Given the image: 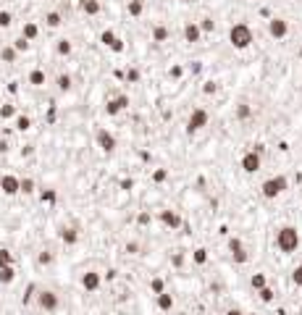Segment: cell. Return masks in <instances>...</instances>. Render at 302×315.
<instances>
[{
  "mask_svg": "<svg viewBox=\"0 0 302 315\" xmlns=\"http://www.w3.org/2000/svg\"><path fill=\"white\" fill-rule=\"evenodd\" d=\"M276 247H279V252H284V255L297 252V247H299V231L294 226H281L276 231Z\"/></svg>",
  "mask_w": 302,
  "mask_h": 315,
  "instance_id": "1",
  "label": "cell"
},
{
  "mask_svg": "<svg viewBox=\"0 0 302 315\" xmlns=\"http://www.w3.org/2000/svg\"><path fill=\"white\" fill-rule=\"evenodd\" d=\"M229 42H231L234 50H247V47L255 42V35L247 24H234L229 29Z\"/></svg>",
  "mask_w": 302,
  "mask_h": 315,
  "instance_id": "2",
  "label": "cell"
},
{
  "mask_svg": "<svg viewBox=\"0 0 302 315\" xmlns=\"http://www.w3.org/2000/svg\"><path fill=\"white\" fill-rule=\"evenodd\" d=\"M286 189H289V179L286 176H271V179H265L263 184H260V195L265 197V200H276L279 195H284Z\"/></svg>",
  "mask_w": 302,
  "mask_h": 315,
  "instance_id": "3",
  "label": "cell"
},
{
  "mask_svg": "<svg viewBox=\"0 0 302 315\" xmlns=\"http://www.w3.org/2000/svg\"><path fill=\"white\" fill-rule=\"evenodd\" d=\"M208 121H210L208 110H205V108H194L192 113H189V118H187V134H197V132H203L205 126H208Z\"/></svg>",
  "mask_w": 302,
  "mask_h": 315,
  "instance_id": "4",
  "label": "cell"
},
{
  "mask_svg": "<svg viewBox=\"0 0 302 315\" xmlns=\"http://www.w3.org/2000/svg\"><path fill=\"white\" fill-rule=\"evenodd\" d=\"M95 142H97L100 152H105V155H113V152H116V147H118L116 134H113V132H108V129H97V132H95Z\"/></svg>",
  "mask_w": 302,
  "mask_h": 315,
  "instance_id": "5",
  "label": "cell"
},
{
  "mask_svg": "<svg viewBox=\"0 0 302 315\" xmlns=\"http://www.w3.org/2000/svg\"><path fill=\"white\" fill-rule=\"evenodd\" d=\"M100 42L108 47L111 53H116V55H121V53H124V47H126L124 40H121L113 29H103V32H100Z\"/></svg>",
  "mask_w": 302,
  "mask_h": 315,
  "instance_id": "6",
  "label": "cell"
},
{
  "mask_svg": "<svg viewBox=\"0 0 302 315\" xmlns=\"http://www.w3.org/2000/svg\"><path fill=\"white\" fill-rule=\"evenodd\" d=\"M37 305H40V310H45V312H55V310L60 307V297H58L53 289H42V292L37 294Z\"/></svg>",
  "mask_w": 302,
  "mask_h": 315,
  "instance_id": "7",
  "label": "cell"
},
{
  "mask_svg": "<svg viewBox=\"0 0 302 315\" xmlns=\"http://www.w3.org/2000/svg\"><path fill=\"white\" fill-rule=\"evenodd\" d=\"M239 166H242V171H245V173H258L263 168V155L255 152V150H247L245 155H242Z\"/></svg>",
  "mask_w": 302,
  "mask_h": 315,
  "instance_id": "8",
  "label": "cell"
},
{
  "mask_svg": "<svg viewBox=\"0 0 302 315\" xmlns=\"http://www.w3.org/2000/svg\"><path fill=\"white\" fill-rule=\"evenodd\" d=\"M0 192H3L6 197L21 195V179L13 176V173H3V176H0Z\"/></svg>",
  "mask_w": 302,
  "mask_h": 315,
  "instance_id": "9",
  "label": "cell"
},
{
  "mask_svg": "<svg viewBox=\"0 0 302 315\" xmlns=\"http://www.w3.org/2000/svg\"><path fill=\"white\" fill-rule=\"evenodd\" d=\"M229 252H231V260H234L237 265H245V263L250 260V252H247L245 242H242L239 236H231V239H229Z\"/></svg>",
  "mask_w": 302,
  "mask_h": 315,
  "instance_id": "10",
  "label": "cell"
},
{
  "mask_svg": "<svg viewBox=\"0 0 302 315\" xmlns=\"http://www.w3.org/2000/svg\"><path fill=\"white\" fill-rule=\"evenodd\" d=\"M268 35L274 40H284L286 35H289V21L286 19H279V16H274V19L268 21Z\"/></svg>",
  "mask_w": 302,
  "mask_h": 315,
  "instance_id": "11",
  "label": "cell"
},
{
  "mask_svg": "<svg viewBox=\"0 0 302 315\" xmlns=\"http://www.w3.org/2000/svg\"><path fill=\"white\" fill-rule=\"evenodd\" d=\"M100 287H103V276H100L97 271H87V273H82V289H84L87 294L97 292Z\"/></svg>",
  "mask_w": 302,
  "mask_h": 315,
  "instance_id": "12",
  "label": "cell"
},
{
  "mask_svg": "<svg viewBox=\"0 0 302 315\" xmlns=\"http://www.w3.org/2000/svg\"><path fill=\"white\" fill-rule=\"evenodd\" d=\"M129 108V94H116V98H111L108 103H105V113L108 116H118L121 110Z\"/></svg>",
  "mask_w": 302,
  "mask_h": 315,
  "instance_id": "13",
  "label": "cell"
},
{
  "mask_svg": "<svg viewBox=\"0 0 302 315\" xmlns=\"http://www.w3.org/2000/svg\"><path fill=\"white\" fill-rule=\"evenodd\" d=\"M158 218H160V224H163L165 229H171V231L181 229V215H179L176 210H171V208L160 210V213H158Z\"/></svg>",
  "mask_w": 302,
  "mask_h": 315,
  "instance_id": "14",
  "label": "cell"
},
{
  "mask_svg": "<svg viewBox=\"0 0 302 315\" xmlns=\"http://www.w3.org/2000/svg\"><path fill=\"white\" fill-rule=\"evenodd\" d=\"M200 40H203V29H200V24H197V21H189V24L184 26V42L197 45Z\"/></svg>",
  "mask_w": 302,
  "mask_h": 315,
  "instance_id": "15",
  "label": "cell"
},
{
  "mask_svg": "<svg viewBox=\"0 0 302 315\" xmlns=\"http://www.w3.org/2000/svg\"><path fill=\"white\" fill-rule=\"evenodd\" d=\"M58 236H60V242H63L66 247H74L79 242V231L74 229V226H60L58 229Z\"/></svg>",
  "mask_w": 302,
  "mask_h": 315,
  "instance_id": "16",
  "label": "cell"
},
{
  "mask_svg": "<svg viewBox=\"0 0 302 315\" xmlns=\"http://www.w3.org/2000/svg\"><path fill=\"white\" fill-rule=\"evenodd\" d=\"M155 302H158V310H163V312H171V310H174V294H169V292H160V294H155Z\"/></svg>",
  "mask_w": 302,
  "mask_h": 315,
  "instance_id": "17",
  "label": "cell"
},
{
  "mask_svg": "<svg viewBox=\"0 0 302 315\" xmlns=\"http://www.w3.org/2000/svg\"><path fill=\"white\" fill-rule=\"evenodd\" d=\"M21 37L24 40H37L40 37V26H37V21H24V26H21Z\"/></svg>",
  "mask_w": 302,
  "mask_h": 315,
  "instance_id": "18",
  "label": "cell"
},
{
  "mask_svg": "<svg viewBox=\"0 0 302 315\" xmlns=\"http://www.w3.org/2000/svg\"><path fill=\"white\" fill-rule=\"evenodd\" d=\"M26 82L32 84V87H45L48 76H45V71H42V69H32V71H29V76H26Z\"/></svg>",
  "mask_w": 302,
  "mask_h": 315,
  "instance_id": "19",
  "label": "cell"
},
{
  "mask_svg": "<svg viewBox=\"0 0 302 315\" xmlns=\"http://www.w3.org/2000/svg\"><path fill=\"white\" fill-rule=\"evenodd\" d=\"M55 87H58V92H71V89H74L71 74H58V76H55Z\"/></svg>",
  "mask_w": 302,
  "mask_h": 315,
  "instance_id": "20",
  "label": "cell"
},
{
  "mask_svg": "<svg viewBox=\"0 0 302 315\" xmlns=\"http://www.w3.org/2000/svg\"><path fill=\"white\" fill-rule=\"evenodd\" d=\"M71 50H74V45H71V40H66V37H60V40H55V53H58L60 58H69V55H71Z\"/></svg>",
  "mask_w": 302,
  "mask_h": 315,
  "instance_id": "21",
  "label": "cell"
},
{
  "mask_svg": "<svg viewBox=\"0 0 302 315\" xmlns=\"http://www.w3.org/2000/svg\"><path fill=\"white\" fill-rule=\"evenodd\" d=\"M79 8H82V13H87V16H97L103 6H100V0H82Z\"/></svg>",
  "mask_w": 302,
  "mask_h": 315,
  "instance_id": "22",
  "label": "cell"
},
{
  "mask_svg": "<svg viewBox=\"0 0 302 315\" xmlns=\"http://www.w3.org/2000/svg\"><path fill=\"white\" fill-rule=\"evenodd\" d=\"M16 58H19V50L13 45L0 47V60H3V63H16Z\"/></svg>",
  "mask_w": 302,
  "mask_h": 315,
  "instance_id": "23",
  "label": "cell"
},
{
  "mask_svg": "<svg viewBox=\"0 0 302 315\" xmlns=\"http://www.w3.org/2000/svg\"><path fill=\"white\" fill-rule=\"evenodd\" d=\"M13 278H16V268H13V265L0 268V287H8Z\"/></svg>",
  "mask_w": 302,
  "mask_h": 315,
  "instance_id": "24",
  "label": "cell"
},
{
  "mask_svg": "<svg viewBox=\"0 0 302 315\" xmlns=\"http://www.w3.org/2000/svg\"><path fill=\"white\" fill-rule=\"evenodd\" d=\"M60 24H63V16H60L58 11H48V13H45V26H50V29H58Z\"/></svg>",
  "mask_w": 302,
  "mask_h": 315,
  "instance_id": "25",
  "label": "cell"
},
{
  "mask_svg": "<svg viewBox=\"0 0 302 315\" xmlns=\"http://www.w3.org/2000/svg\"><path fill=\"white\" fill-rule=\"evenodd\" d=\"M169 37H171L169 26H163V24H155V26H153V42H165Z\"/></svg>",
  "mask_w": 302,
  "mask_h": 315,
  "instance_id": "26",
  "label": "cell"
},
{
  "mask_svg": "<svg viewBox=\"0 0 302 315\" xmlns=\"http://www.w3.org/2000/svg\"><path fill=\"white\" fill-rule=\"evenodd\" d=\"M234 116H237V121H247V118H252V105H250V103H239Z\"/></svg>",
  "mask_w": 302,
  "mask_h": 315,
  "instance_id": "27",
  "label": "cell"
},
{
  "mask_svg": "<svg viewBox=\"0 0 302 315\" xmlns=\"http://www.w3.org/2000/svg\"><path fill=\"white\" fill-rule=\"evenodd\" d=\"M126 11H129V16H131V19H140V16L145 13V3H140V0H129Z\"/></svg>",
  "mask_w": 302,
  "mask_h": 315,
  "instance_id": "28",
  "label": "cell"
},
{
  "mask_svg": "<svg viewBox=\"0 0 302 315\" xmlns=\"http://www.w3.org/2000/svg\"><path fill=\"white\" fill-rule=\"evenodd\" d=\"M250 287H252L255 292H260L263 287H268V278H265V273H252V276H250Z\"/></svg>",
  "mask_w": 302,
  "mask_h": 315,
  "instance_id": "29",
  "label": "cell"
},
{
  "mask_svg": "<svg viewBox=\"0 0 302 315\" xmlns=\"http://www.w3.org/2000/svg\"><path fill=\"white\" fill-rule=\"evenodd\" d=\"M13 126H16L19 132H29V129H32V118H29L26 113H19L16 121H13Z\"/></svg>",
  "mask_w": 302,
  "mask_h": 315,
  "instance_id": "30",
  "label": "cell"
},
{
  "mask_svg": "<svg viewBox=\"0 0 302 315\" xmlns=\"http://www.w3.org/2000/svg\"><path fill=\"white\" fill-rule=\"evenodd\" d=\"M55 200H58V192H55V189H50V186H48V189H42V192H40V202H42V205H45V202H48V205H53Z\"/></svg>",
  "mask_w": 302,
  "mask_h": 315,
  "instance_id": "31",
  "label": "cell"
},
{
  "mask_svg": "<svg viewBox=\"0 0 302 315\" xmlns=\"http://www.w3.org/2000/svg\"><path fill=\"white\" fill-rule=\"evenodd\" d=\"M192 260H194V265H205L208 263V249L205 247H197L192 252Z\"/></svg>",
  "mask_w": 302,
  "mask_h": 315,
  "instance_id": "32",
  "label": "cell"
},
{
  "mask_svg": "<svg viewBox=\"0 0 302 315\" xmlns=\"http://www.w3.org/2000/svg\"><path fill=\"white\" fill-rule=\"evenodd\" d=\"M258 297H260V302H265V305H271V302H274V299H276V292H274V289H271V287H263V289L258 292Z\"/></svg>",
  "mask_w": 302,
  "mask_h": 315,
  "instance_id": "33",
  "label": "cell"
},
{
  "mask_svg": "<svg viewBox=\"0 0 302 315\" xmlns=\"http://www.w3.org/2000/svg\"><path fill=\"white\" fill-rule=\"evenodd\" d=\"M35 189H37V184H35L32 176H24V179H21V192H24V195H35Z\"/></svg>",
  "mask_w": 302,
  "mask_h": 315,
  "instance_id": "34",
  "label": "cell"
},
{
  "mask_svg": "<svg viewBox=\"0 0 302 315\" xmlns=\"http://www.w3.org/2000/svg\"><path fill=\"white\" fill-rule=\"evenodd\" d=\"M150 292H153V294H160V292H165V281H163L160 276L150 278Z\"/></svg>",
  "mask_w": 302,
  "mask_h": 315,
  "instance_id": "35",
  "label": "cell"
},
{
  "mask_svg": "<svg viewBox=\"0 0 302 315\" xmlns=\"http://www.w3.org/2000/svg\"><path fill=\"white\" fill-rule=\"evenodd\" d=\"M53 260H55V258H53L50 249H42L40 255H37V263H40V265H53Z\"/></svg>",
  "mask_w": 302,
  "mask_h": 315,
  "instance_id": "36",
  "label": "cell"
},
{
  "mask_svg": "<svg viewBox=\"0 0 302 315\" xmlns=\"http://www.w3.org/2000/svg\"><path fill=\"white\" fill-rule=\"evenodd\" d=\"M13 24V13L11 11H0V29H8Z\"/></svg>",
  "mask_w": 302,
  "mask_h": 315,
  "instance_id": "37",
  "label": "cell"
},
{
  "mask_svg": "<svg viewBox=\"0 0 302 315\" xmlns=\"http://www.w3.org/2000/svg\"><path fill=\"white\" fill-rule=\"evenodd\" d=\"M13 265V252L11 249H0V268Z\"/></svg>",
  "mask_w": 302,
  "mask_h": 315,
  "instance_id": "38",
  "label": "cell"
},
{
  "mask_svg": "<svg viewBox=\"0 0 302 315\" xmlns=\"http://www.w3.org/2000/svg\"><path fill=\"white\" fill-rule=\"evenodd\" d=\"M124 79H126L129 84H137V82H140V71H137V69H126Z\"/></svg>",
  "mask_w": 302,
  "mask_h": 315,
  "instance_id": "39",
  "label": "cell"
},
{
  "mask_svg": "<svg viewBox=\"0 0 302 315\" xmlns=\"http://www.w3.org/2000/svg\"><path fill=\"white\" fill-rule=\"evenodd\" d=\"M13 47H16L19 53H26V50H29V40H24V37H16V40H13Z\"/></svg>",
  "mask_w": 302,
  "mask_h": 315,
  "instance_id": "40",
  "label": "cell"
},
{
  "mask_svg": "<svg viewBox=\"0 0 302 315\" xmlns=\"http://www.w3.org/2000/svg\"><path fill=\"white\" fill-rule=\"evenodd\" d=\"M137 224H140V226H150V224H153V215H150L147 210H142V213L137 215Z\"/></svg>",
  "mask_w": 302,
  "mask_h": 315,
  "instance_id": "41",
  "label": "cell"
},
{
  "mask_svg": "<svg viewBox=\"0 0 302 315\" xmlns=\"http://www.w3.org/2000/svg\"><path fill=\"white\" fill-rule=\"evenodd\" d=\"M11 116H16V108H13V105H3V108H0V118H11Z\"/></svg>",
  "mask_w": 302,
  "mask_h": 315,
  "instance_id": "42",
  "label": "cell"
},
{
  "mask_svg": "<svg viewBox=\"0 0 302 315\" xmlns=\"http://www.w3.org/2000/svg\"><path fill=\"white\" fill-rule=\"evenodd\" d=\"M292 284H294V287H302V265H297L292 271Z\"/></svg>",
  "mask_w": 302,
  "mask_h": 315,
  "instance_id": "43",
  "label": "cell"
},
{
  "mask_svg": "<svg viewBox=\"0 0 302 315\" xmlns=\"http://www.w3.org/2000/svg\"><path fill=\"white\" fill-rule=\"evenodd\" d=\"M200 29H203V35H205V32H213L216 29V21L213 19H203L200 21Z\"/></svg>",
  "mask_w": 302,
  "mask_h": 315,
  "instance_id": "44",
  "label": "cell"
},
{
  "mask_svg": "<svg viewBox=\"0 0 302 315\" xmlns=\"http://www.w3.org/2000/svg\"><path fill=\"white\" fill-rule=\"evenodd\" d=\"M165 179H169V171H165V168H158V171L153 173V181H158V184L165 181Z\"/></svg>",
  "mask_w": 302,
  "mask_h": 315,
  "instance_id": "45",
  "label": "cell"
},
{
  "mask_svg": "<svg viewBox=\"0 0 302 315\" xmlns=\"http://www.w3.org/2000/svg\"><path fill=\"white\" fill-rule=\"evenodd\" d=\"M203 92H205V94H216V92H218V84H216V82H205Z\"/></svg>",
  "mask_w": 302,
  "mask_h": 315,
  "instance_id": "46",
  "label": "cell"
},
{
  "mask_svg": "<svg viewBox=\"0 0 302 315\" xmlns=\"http://www.w3.org/2000/svg\"><path fill=\"white\" fill-rule=\"evenodd\" d=\"M126 252H129V255H137V252H140V244H137V242H129V244H126Z\"/></svg>",
  "mask_w": 302,
  "mask_h": 315,
  "instance_id": "47",
  "label": "cell"
},
{
  "mask_svg": "<svg viewBox=\"0 0 302 315\" xmlns=\"http://www.w3.org/2000/svg\"><path fill=\"white\" fill-rule=\"evenodd\" d=\"M181 74H184V69H181V66H174V69L169 71V76H171V79H179Z\"/></svg>",
  "mask_w": 302,
  "mask_h": 315,
  "instance_id": "48",
  "label": "cell"
},
{
  "mask_svg": "<svg viewBox=\"0 0 302 315\" xmlns=\"http://www.w3.org/2000/svg\"><path fill=\"white\" fill-rule=\"evenodd\" d=\"M11 147H8V139H0V155H6Z\"/></svg>",
  "mask_w": 302,
  "mask_h": 315,
  "instance_id": "49",
  "label": "cell"
},
{
  "mask_svg": "<svg viewBox=\"0 0 302 315\" xmlns=\"http://www.w3.org/2000/svg\"><path fill=\"white\" fill-rule=\"evenodd\" d=\"M226 315H245V312H242L239 307H231V310H226Z\"/></svg>",
  "mask_w": 302,
  "mask_h": 315,
  "instance_id": "50",
  "label": "cell"
},
{
  "mask_svg": "<svg viewBox=\"0 0 302 315\" xmlns=\"http://www.w3.org/2000/svg\"><path fill=\"white\" fill-rule=\"evenodd\" d=\"M179 3H189V0H179Z\"/></svg>",
  "mask_w": 302,
  "mask_h": 315,
  "instance_id": "51",
  "label": "cell"
},
{
  "mask_svg": "<svg viewBox=\"0 0 302 315\" xmlns=\"http://www.w3.org/2000/svg\"><path fill=\"white\" fill-rule=\"evenodd\" d=\"M140 3H145V0H140Z\"/></svg>",
  "mask_w": 302,
  "mask_h": 315,
  "instance_id": "52",
  "label": "cell"
},
{
  "mask_svg": "<svg viewBox=\"0 0 302 315\" xmlns=\"http://www.w3.org/2000/svg\"><path fill=\"white\" fill-rule=\"evenodd\" d=\"M252 315H255V312H252Z\"/></svg>",
  "mask_w": 302,
  "mask_h": 315,
  "instance_id": "53",
  "label": "cell"
}]
</instances>
